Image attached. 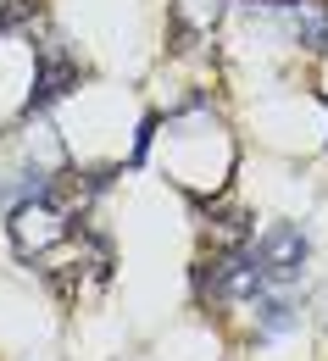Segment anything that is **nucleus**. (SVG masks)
Wrapping results in <instances>:
<instances>
[{"label":"nucleus","mask_w":328,"mask_h":361,"mask_svg":"<svg viewBox=\"0 0 328 361\" xmlns=\"http://www.w3.org/2000/svg\"><path fill=\"white\" fill-rule=\"evenodd\" d=\"M73 84H78V67H73L61 50H45V56H40V73H34V90L23 100V117H45Z\"/></svg>","instance_id":"obj_5"},{"label":"nucleus","mask_w":328,"mask_h":361,"mask_svg":"<svg viewBox=\"0 0 328 361\" xmlns=\"http://www.w3.org/2000/svg\"><path fill=\"white\" fill-rule=\"evenodd\" d=\"M245 11L273 23L295 50L328 56V0H245Z\"/></svg>","instance_id":"obj_3"},{"label":"nucleus","mask_w":328,"mask_h":361,"mask_svg":"<svg viewBox=\"0 0 328 361\" xmlns=\"http://www.w3.org/2000/svg\"><path fill=\"white\" fill-rule=\"evenodd\" d=\"M256 339L262 345H273V339H289V334H300V289H262L256 300Z\"/></svg>","instance_id":"obj_4"},{"label":"nucleus","mask_w":328,"mask_h":361,"mask_svg":"<svg viewBox=\"0 0 328 361\" xmlns=\"http://www.w3.org/2000/svg\"><path fill=\"white\" fill-rule=\"evenodd\" d=\"M229 0H173V28L178 39H206L217 23H223Z\"/></svg>","instance_id":"obj_6"},{"label":"nucleus","mask_w":328,"mask_h":361,"mask_svg":"<svg viewBox=\"0 0 328 361\" xmlns=\"http://www.w3.org/2000/svg\"><path fill=\"white\" fill-rule=\"evenodd\" d=\"M262 267L250 256V245H223L212 262H195V295L206 306H250L262 295Z\"/></svg>","instance_id":"obj_1"},{"label":"nucleus","mask_w":328,"mask_h":361,"mask_svg":"<svg viewBox=\"0 0 328 361\" xmlns=\"http://www.w3.org/2000/svg\"><path fill=\"white\" fill-rule=\"evenodd\" d=\"M250 256H256L267 289H295L306 278V262H312V233L300 223H267L250 239Z\"/></svg>","instance_id":"obj_2"}]
</instances>
